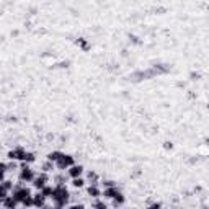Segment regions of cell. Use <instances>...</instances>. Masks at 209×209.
I'll return each mask as SVG.
<instances>
[{"label": "cell", "mask_w": 209, "mask_h": 209, "mask_svg": "<svg viewBox=\"0 0 209 209\" xmlns=\"http://www.w3.org/2000/svg\"><path fill=\"white\" fill-rule=\"evenodd\" d=\"M80 173H82V167H72V168L69 170V175H70L72 178H77Z\"/></svg>", "instance_id": "cell-1"}]
</instances>
